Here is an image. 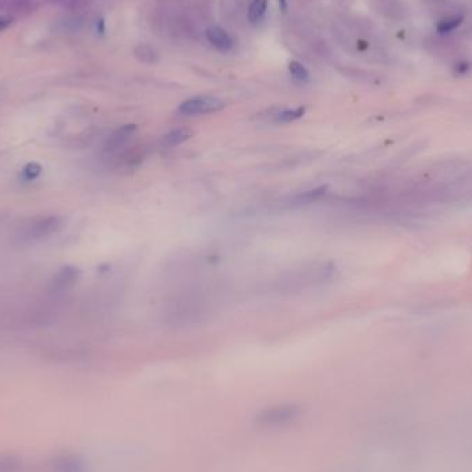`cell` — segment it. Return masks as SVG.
<instances>
[{"label":"cell","instance_id":"obj_8","mask_svg":"<svg viewBox=\"0 0 472 472\" xmlns=\"http://www.w3.org/2000/svg\"><path fill=\"white\" fill-rule=\"evenodd\" d=\"M191 137H192V130H189L187 127H177L164 135L163 144L167 148H173V147H178V145L184 144Z\"/></svg>","mask_w":472,"mask_h":472},{"label":"cell","instance_id":"obj_11","mask_svg":"<svg viewBox=\"0 0 472 472\" xmlns=\"http://www.w3.org/2000/svg\"><path fill=\"white\" fill-rule=\"evenodd\" d=\"M135 57L144 64H156L159 59V53L153 46L144 43L135 48Z\"/></svg>","mask_w":472,"mask_h":472},{"label":"cell","instance_id":"obj_15","mask_svg":"<svg viewBox=\"0 0 472 472\" xmlns=\"http://www.w3.org/2000/svg\"><path fill=\"white\" fill-rule=\"evenodd\" d=\"M40 174H41V166L40 164L28 163L21 171V178L26 182H30V181H35Z\"/></svg>","mask_w":472,"mask_h":472},{"label":"cell","instance_id":"obj_16","mask_svg":"<svg viewBox=\"0 0 472 472\" xmlns=\"http://www.w3.org/2000/svg\"><path fill=\"white\" fill-rule=\"evenodd\" d=\"M10 19L8 18H3V17H0V30H3V29H6L8 25H10Z\"/></svg>","mask_w":472,"mask_h":472},{"label":"cell","instance_id":"obj_9","mask_svg":"<svg viewBox=\"0 0 472 472\" xmlns=\"http://www.w3.org/2000/svg\"><path fill=\"white\" fill-rule=\"evenodd\" d=\"M268 10V0H250L249 8H247V18L250 23L258 25L263 22V19L267 15Z\"/></svg>","mask_w":472,"mask_h":472},{"label":"cell","instance_id":"obj_1","mask_svg":"<svg viewBox=\"0 0 472 472\" xmlns=\"http://www.w3.org/2000/svg\"><path fill=\"white\" fill-rule=\"evenodd\" d=\"M41 472H91V469L79 453L59 452L44 462Z\"/></svg>","mask_w":472,"mask_h":472},{"label":"cell","instance_id":"obj_12","mask_svg":"<svg viewBox=\"0 0 472 472\" xmlns=\"http://www.w3.org/2000/svg\"><path fill=\"white\" fill-rule=\"evenodd\" d=\"M304 113H305V108L304 106L287 108V109H282L281 112H278L275 119H276V122H281V123H289V122H293V120H297V119L303 117Z\"/></svg>","mask_w":472,"mask_h":472},{"label":"cell","instance_id":"obj_4","mask_svg":"<svg viewBox=\"0 0 472 472\" xmlns=\"http://www.w3.org/2000/svg\"><path fill=\"white\" fill-rule=\"evenodd\" d=\"M65 225V220L59 216H48L35 221L26 231V238L36 240L48 238L57 232H59Z\"/></svg>","mask_w":472,"mask_h":472},{"label":"cell","instance_id":"obj_7","mask_svg":"<svg viewBox=\"0 0 472 472\" xmlns=\"http://www.w3.org/2000/svg\"><path fill=\"white\" fill-rule=\"evenodd\" d=\"M137 131V127L134 124H127L123 126L120 129H117L105 142V149L111 153L120 151L122 148H124V145H127V142L134 137Z\"/></svg>","mask_w":472,"mask_h":472},{"label":"cell","instance_id":"obj_3","mask_svg":"<svg viewBox=\"0 0 472 472\" xmlns=\"http://www.w3.org/2000/svg\"><path fill=\"white\" fill-rule=\"evenodd\" d=\"M300 416V409L294 405H282L264 410L258 416V423L263 427H285L292 424Z\"/></svg>","mask_w":472,"mask_h":472},{"label":"cell","instance_id":"obj_14","mask_svg":"<svg viewBox=\"0 0 472 472\" xmlns=\"http://www.w3.org/2000/svg\"><path fill=\"white\" fill-rule=\"evenodd\" d=\"M289 72L293 76V79L297 82H307L310 79L308 69L300 61H296V59L290 61L289 62Z\"/></svg>","mask_w":472,"mask_h":472},{"label":"cell","instance_id":"obj_2","mask_svg":"<svg viewBox=\"0 0 472 472\" xmlns=\"http://www.w3.org/2000/svg\"><path fill=\"white\" fill-rule=\"evenodd\" d=\"M225 102L214 95H198L185 100L180 106L178 112L184 116H199L209 115L223 111Z\"/></svg>","mask_w":472,"mask_h":472},{"label":"cell","instance_id":"obj_5","mask_svg":"<svg viewBox=\"0 0 472 472\" xmlns=\"http://www.w3.org/2000/svg\"><path fill=\"white\" fill-rule=\"evenodd\" d=\"M205 36H206L207 41L221 53H228L234 48L232 36L220 25H210L205 30Z\"/></svg>","mask_w":472,"mask_h":472},{"label":"cell","instance_id":"obj_13","mask_svg":"<svg viewBox=\"0 0 472 472\" xmlns=\"http://www.w3.org/2000/svg\"><path fill=\"white\" fill-rule=\"evenodd\" d=\"M462 22H463V17L462 15H449L446 18H442L438 22L437 28H438V32L448 33V32H452V30L457 29Z\"/></svg>","mask_w":472,"mask_h":472},{"label":"cell","instance_id":"obj_6","mask_svg":"<svg viewBox=\"0 0 472 472\" xmlns=\"http://www.w3.org/2000/svg\"><path fill=\"white\" fill-rule=\"evenodd\" d=\"M80 278V270L76 267H64L61 268L51 281V287L55 292H66L73 287Z\"/></svg>","mask_w":472,"mask_h":472},{"label":"cell","instance_id":"obj_10","mask_svg":"<svg viewBox=\"0 0 472 472\" xmlns=\"http://www.w3.org/2000/svg\"><path fill=\"white\" fill-rule=\"evenodd\" d=\"M23 459L17 453H0V472H22Z\"/></svg>","mask_w":472,"mask_h":472}]
</instances>
